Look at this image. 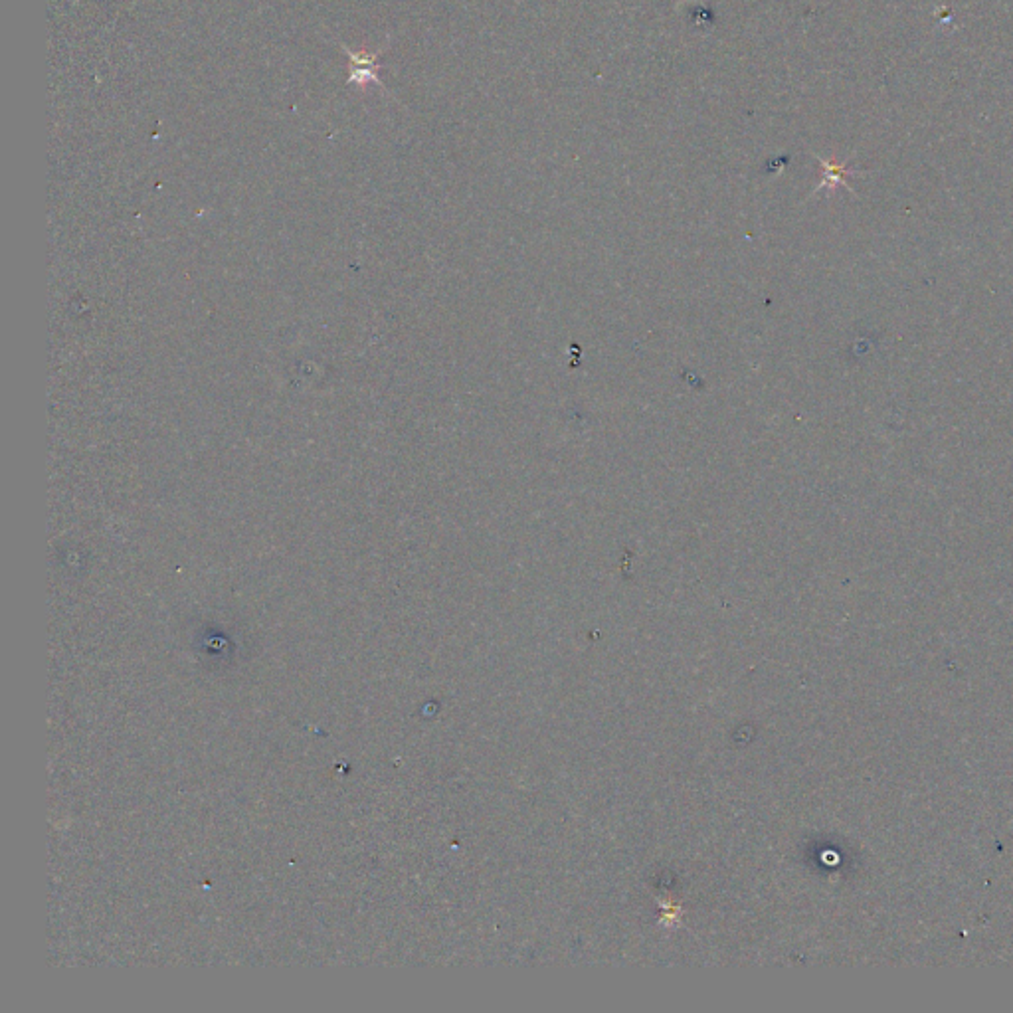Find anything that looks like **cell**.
<instances>
[{"instance_id": "obj_1", "label": "cell", "mask_w": 1013, "mask_h": 1013, "mask_svg": "<svg viewBox=\"0 0 1013 1013\" xmlns=\"http://www.w3.org/2000/svg\"><path fill=\"white\" fill-rule=\"evenodd\" d=\"M820 163L824 167V179H822L820 186L816 188V192H820L824 188H835V186L839 185L847 186L845 175H849V171L845 167L829 163V161H824V159H820Z\"/></svg>"}]
</instances>
